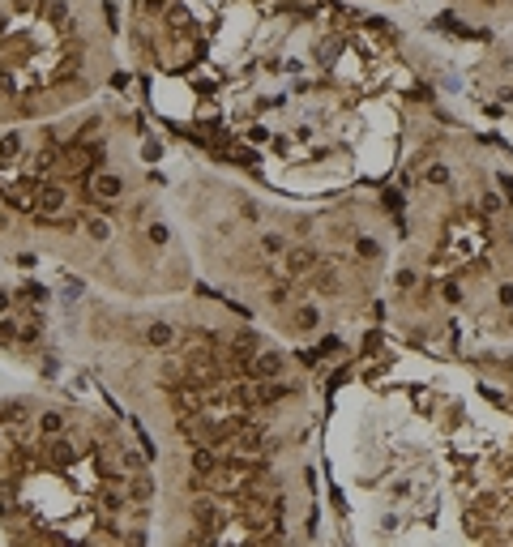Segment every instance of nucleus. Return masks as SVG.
Segmentation results:
<instances>
[{
	"label": "nucleus",
	"instance_id": "7",
	"mask_svg": "<svg viewBox=\"0 0 513 547\" xmlns=\"http://www.w3.org/2000/svg\"><path fill=\"white\" fill-rule=\"evenodd\" d=\"M261 248H265L270 257H274V252H282V235H265V239H261Z\"/></svg>",
	"mask_w": 513,
	"mask_h": 547
},
{
	"label": "nucleus",
	"instance_id": "6",
	"mask_svg": "<svg viewBox=\"0 0 513 547\" xmlns=\"http://www.w3.org/2000/svg\"><path fill=\"white\" fill-rule=\"evenodd\" d=\"M21 150V137H5V141H0V154H5V159H9V154H17Z\"/></svg>",
	"mask_w": 513,
	"mask_h": 547
},
{
	"label": "nucleus",
	"instance_id": "1",
	"mask_svg": "<svg viewBox=\"0 0 513 547\" xmlns=\"http://www.w3.org/2000/svg\"><path fill=\"white\" fill-rule=\"evenodd\" d=\"M308 265H313V252H308V248H295L291 257H287V270H291V274H300V270H308Z\"/></svg>",
	"mask_w": 513,
	"mask_h": 547
},
{
	"label": "nucleus",
	"instance_id": "5",
	"mask_svg": "<svg viewBox=\"0 0 513 547\" xmlns=\"http://www.w3.org/2000/svg\"><path fill=\"white\" fill-rule=\"evenodd\" d=\"M150 342L167 346V342H171V330H167V325H150Z\"/></svg>",
	"mask_w": 513,
	"mask_h": 547
},
{
	"label": "nucleus",
	"instance_id": "3",
	"mask_svg": "<svg viewBox=\"0 0 513 547\" xmlns=\"http://www.w3.org/2000/svg\"><path fill=\"white\" fill-rule=\"evenodd\" d=\"M94 188H99V197H116V192H120V180H116V176H99V180H94Z\"/></svg>",
	"mask_w": 513,
	"mask_h": 547
},
{
	"label": "nucleus",
	"instance_id": "4",
	"mask_svg": "<svg viewBox=\"0 0 513 547\" xmlns=\"http://www.w3.org/2000/svg\"><path fill=\"white\" fill-rule=\"evenodd\" d=\"M86 231H90L94 239H107V235H111V227H107L103 218H90V223H86Z\"/></svg>",
	"mask_w": 513,
	"mask_h": 547
},
{
	"label": "nucleus",
	"instance_id": "8",
	"mask_svg": "<svg viewBox=\"0 0 513 547\" xmlns=\"http://www.w3.org/2000/svg\"><path fill=\"white\" fill-rule=\"evenodd\" d=\"M43 432H60V415H56V410L43 415Z\"/></svg>",
	"mask_w": 513,
	"mask_h": 547
},
{
	"label": "nucleus",
	"instance_id": "2",
	"mask_svg": "<svg viewBox=\"0 0 513 547\" xmlns=\"http://www.w3.org/2000/svg\"><path fill=\"white\" fill-rule=\"evenodd\" d=\"M278 368H282V355H261L257 359V376H274Z\"/></svg>",
	"mask_w": 513,
	"mask_h": 547
}]
</instances>
